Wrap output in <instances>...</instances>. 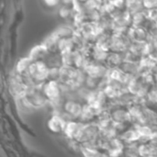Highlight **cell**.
I'll return each instance as SVG.
<instances>
[{"mask_svg":"<svg viewBox=\"0 0 157 157\" xmlns=\"http://www.w3.org/2000/svg\"><path fill=\"white\" fill-rule=\"evenodd\" d=\"M23 109H40L50 105V102L44 95L41 86H32L29 88L26 95L17 99Z\"/></svg>","mask_w":157,"mask_h":157,"instance_id":"1","label":"cell"},{"mask_svg":"<svg viewBox=\"0 0 157 157\" xmlns=\"http://www.w3.org/2000/svg\"><path fill=\"white\" fill-rule=\"evenodd\" d=\"M49 72L50 68L44 61H35L31 63L25 75L32 86H41L49 80Z\"/></svg>","mask_w":157,"mask_h":157,"instance_id":"2","label":"cell"},{"mask_svg":"<svg viewBox=\"0 0 157 157\" xmlns=\"http://www.w3.org/2000/svg\"><path fill=\"white\" fill-rule=\"evenodd\" d=\"M101 139L100 127L97 122L84 123L83 128L75 141L79 145H97Z\"/></svg>","mask_w":157,"mask_h":157,"instance_id":"3","label":"cell"},{"mask_svg":"<svg viewBox=\"0 0 157 157\" xmlns=\"http://www.w3.org/2000/svg\"><path fill=\"white\" fill-rule=\"evenodd\" d=\"M85 104L74 98H65L63 101L62 107L54 113L59 114L66 122L71 121H79Z\"/></svg>","mask_w":157,"mask_h":157,"instance_id":"4","label":"cell"},{"mask_svg":"<svg viewBox=\"0 0 157 157\" xmlns=\"http://www.w3.org/2000/svg\"><path fill=\"white\" fill-rule=\"evenodd\" d=\"M124 143L119 138H113L109 140H102L100 139L98 143V147L108 153L111 157H120L124 152L125 149Z\"/></svg>","mask_w":157,"mask_h":157,"instance_id":"5","label":"cell"},{"mask_svg":"<svg viewBox=\"0 0 157 157\" xmlns=\"http://www.w3.org/2000/svg\"><path fill=\"white\" fill-rule=\"evenodd\" d=\"M108 109L110 114L111 120L114 123L133 124L132 120V115L130 112V109L128 107L111 104V106Z\"/></svg>","mask_w":157,"mask_h":157,"instance_id":"6","label":"cell"},{"mask_svg":"<svg viewBox=\"0 0 157 157\" xmlns=\"http://www.w3.org/2000/svg\"><path fill=\"white\" fill-rule=\"evenodd\" d=\"M66 121L57 113H52L47 122V127L50 132L55 134H63L66 127Z\"/></svg>","mask_w":157,"mask_h":157,"instance_id":"7","label":"cell"},{"mask_svg":"<svg viewBox=\"0 0 157 157\" xmlns=\"http://www.w3.org/2000/svg\"><path fill=\"white\" fill-rule=\"evenodd\" d=\"M84 123L80 121H71L66 123V127L64 130V135L68 139V141H75L77 136L79 135Z\"/></svg>","mask_w":157,"mask_h":157,"instance_id":"8","label":"cell"},{"mask_svg":"<svg viewBox=\"0 0 157 157\" xmlns=\"http://www.w3.org/2000/svg\"><path fill=\"white\" fill-rule=\"evenodd\" d=\"M119 138L124 143L125 145L139 144L141 140L140 134L134 125H132L130 128H128L124 132H122L119 136Z\"/></svg>","mask_w":157,"mask_h":157,"instance_id":"9","label":"cell"},{"mask_svg":"<svg viewBox=\"0 0 157 157\" xmlns=\"http://www.w3.org/2000/svg\"><path fill=\"white\" fill-rule=\"evenodd\" d=\"M101 111L98 110L95 107L89 104H85L84 109L82 112V115L79 119V121L83 123H92L97 122L98 117Z\"/></svg>","mask_w":157,"mask_h":157,"instance_id":"10","label":"cell"},{"mask_svg":"<svg viewBox=\"0 0 157 157\" xmlns=\"http://www.w3.org/2000/svg\"><path fill=\"white\" fill-rule=\"evenodd\" d=\"M145 105L157 109V86H153L150 87L145 97Z\"/></svg>","mask_w":157,"mask_h":157,"instance_id":"11","label":"cell"},{"mask_svg":"<svg viewBox=\"0 0 157 157\" xmlns=\"http://www.w3.org/2000/svg\"><path fill=\"white\" fill-rule=\"evenodd\" d=\"M79 151L83 157H96L100 148L97 145H80Z\"/></svg>","mask_w":157,"mask_h":157,"instance_id":"12","label":"cell"},{"mask_svg":"<svg viewBox=\"0 0 157 157\" xmlns=\"http://www.w3.org/2000/svg\"><path fill=\"white\" fill-rule=\"evenodd\" d=\"M33 61L29 58V57H25V58H22L21 60L18 61L17 64V67H16V72L18 73L19 75H25L27 73H28V70L31 64Z\"/></svg>","mask_w":157,"mask_h":157,"instance_id":"13","label":"cell"},{"mask_svg":"<svg viewBox=\"0 0 157 157\" xmlns=\"http://www.w3.org/2000/svg\"><path fill=\"white\" fill-rule=\"evenodd\" d=\"M143 5L148 9H154L157 6V0H143Z\"/></svg>","mask_w":157,"mask_h":157,"instance_id":"14","label":"cell"},{"mask_svg":"<svg viewBox=\"0 0 157 157\" xmlns=\"http://www.w3.org/2000/svg\"><path fill=\"white\" fill-rule=\"evenodd\" d=\"M42 1H43L44 5L49 7H55L61 2V0H42Z\"/></svg>","mask_w":157,"mask_h":157,"instance_id":"15","label":"cell"},{"mask_svg":"<svg viewBox=\"0 0 157 157\" xmlns=\"http://www.w3.org/2000/svg\"><path fill=\"white\" fill-rule=\"evenodd\" d=\"M96 157H111L108 153H106L105 151H103V150H101L100 149V151L98 152V154L96 155Z\"/></svg>","mask_w":157,"mask_h":157,"instance_id":"16","label":"cell"}]
</instances>
